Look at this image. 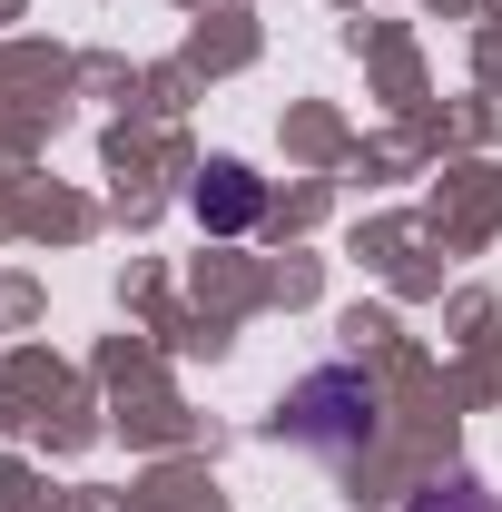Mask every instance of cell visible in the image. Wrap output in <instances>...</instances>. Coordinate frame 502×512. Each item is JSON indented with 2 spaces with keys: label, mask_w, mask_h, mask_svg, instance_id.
Instances as JSON below:
<instances>
[{
  "label": "cell",
  "mask_w": 502,
  "mask_h": 512,
  "mask_svg": "<svg viewBox=\"0 0 502 512\" xmlns=\"http://www.w3.org/2000/svg\"><path fill=\"white\" fill-rule=\"evenodd\" d=\"M276 424H286V444H306V453H355V444H375V384L355 365H315L286 394Z\"/></svg>",
  "instance_id": "obj_1"
},
{
  "label": "cell",
  "mask_w": 502,
  "mask_h": 512,
  "mask_svg": "<svg viewBox=\"0 0 502 512\" xmlns=\"http://www.w3.org/2000/svg\"><path fill=\"white\" fill-rule=\"evenodd\" d=\"M197 217H207V227H247V217H256V178H247V168H207Z\"/></svg>",
  "instance_id": "obj_2"
},
{
  "label": "cell",
  "mask_w": 502,
  "mask_h": 512,
  "mask_svg": "<svg viewBox=\"0 0 502 512\" xmlns=\"http://www.w3.org/2000/svg\"><path fill=\"white\" fill-rule=\"evenodd\" d=\"M414 512H493L483 483H434V493H414Z\"/></svg>",
  "instance_id": "obj_3"
}]
</instances>
